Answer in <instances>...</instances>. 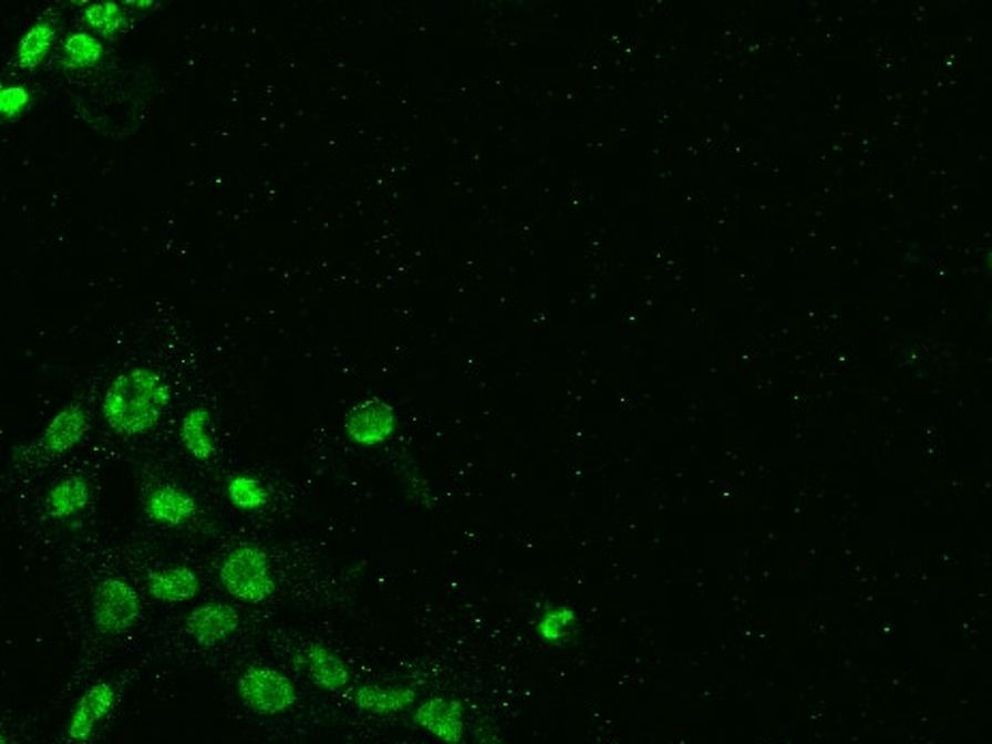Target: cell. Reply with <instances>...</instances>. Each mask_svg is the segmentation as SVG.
I'll list each match as a JSON object with an SVG mask.
<instances>
[{
    "instance_id": "5",
    "label": "cell",
    "mask_w": 992,
    "mask_h": 744,
    "mask_svg": "<svg viewBox=\"0 0 992 744\" xmlns=\"http://www.w3.org/2000/svg\"><path fill=\"white\" fill-rule=\"evenodd\" d=\"M345 434L359 446H378L393 438L397 430L395 407L382 400H366L345 414Z\"/></svg>"
},
{
    "instance_id": "8",
    "label": "cell",
    "mask_w": 992,
    "mask_h": 744,
    "mask_svg": "<svg viewBox=\"0 0 992 744\" xmlns=\"http://www.w3.org/2000/svg\"><path fill=\"white\" fill-rule=\"evenodd\" d=\"M414 721L442 743L459 744L464 738V706L457 700H427L418 706Z\"/></svg>"
},
{
    "instance_id": "20",
    "label": "cell",
    "mask_w": 992,
    "mask_h": 744,
    "mask_svg": "<svg viewBox=\"0 0 992 744\" xmlns=\"http://www.w3.org/2000/svg\"><path fill=\"white\" fill-rule=\"evenodd\" d=\"M228 498L240 510H258L268 505V489L249 474H236L228 480Z\"/></svg>"
},
{
    "instance_id": "7",
    "label": "cell",
    "mask_w": 992,
    "mask_h": 744,
    "mask_svg": "<svg viewBox=\"0 0 992 744\" xmlns=\"http://www.w3.org/2000/svg\"><path fill=\"white\" fill-rule=\"evenodd\" d=\"M116 702V691L110 682H97L93 684L75 704L73 714L69 719V727L66 734L73 743H86L101 719L107 716V712L114 709Z\"/></svg>"
},
{
    "instance_id": "3",
    "label": "cell",
    "mask_w": 992,
    "mask_h": 744,
    "mask_svg": "<svg viewBox=\"0 0 992 744\" xmlns=\"http://www.w3.org/2000/svg\"><path fill=\"white\" fill-rule=\"evenodd\" d=\"M238 695L258 714H281L297 704V686L270 668H249L238 680Z\"/></svg>"
},
{
    "instance_id": "2",
    "label": "cell",
    "mask_w": 992,
    "mask_h": 744,
    "mask_svg": "<svg viewBox=\"0 0 992 744\" xmlns=\"http://www.w3.org/2000/svg\"><path fill=\"white\" fill-rule=\"evenodd\" d=\"M224 588L245 603H262L275 595V577L270 560L260 547L240 545L232 549L221 565Z\"/></svg>"
},
{
    "instance_id": "22",
    "label": "cell",
    "mask_w": 992,
    "mask_h": 744,
    "mask_svg": "<svg viewBox=\"0 0 992 744\" xmlns=\"http://www.w3.org/2000/svg\"><path fill=\"white\" fill-rule=\"evenodd\" d=\"M157 7H159V2H153V0H140V2L130 0V2H125V9H133V11H153Z\"/></svg>"
},
{
    "instance_id": "4",
    "label": "cell",
    "mask_w": 992,
    "mask_h": 744,
    "mask_svg": "<svg viewBox=\"0 0 992 744\" xmlns=\"http://www.w3.org/2000/svg\"><path fill=\"white\" fill-rule=\"evenodd\" d=\"M142 601L132 583L118 577L103 579L93 595V620L101 633H123L140 618Z\"/></svg>"
},
{
    "instance_id": "16",
    "label": "cell",
    "mask_w": 992,
    "mask_h": 744,
    "mask_svg": "<svg viewBox=\"0 0 992 744\" xmlns=\"http://www.w3.org/2000/svg\"><path fill=\"white\" fill-rule=\"evenodd\" d=\"M54 39H56V29L52 22L41 20L33 24L20 39V45L16 50L18 68L24 69V71H34V69L41 68L52 50Z\"/></svg>"
},
{
    "instance_id": "17",
    "label": "cell",
    "mask_w": 992,
    "mask_h": 744,
    "mask_svg": "<svg viewBox=\"0 0 992 744\" xmlns=\"http://www.w3.org/2000/svg\"><path fill=\"white\" fill-rule=\"evenodd\" d=\"M103 54H105V48L95 34L75 31L63 41L61 63L66 69H91L100 65Z\"/></svg>"
},
{
    "instance_id": "14",
    "label": "cell",
    "mask_w": 992,
    "mask_h": 744,
    "mask_svg": "<svg viewBox=\"0 0 992 744\" xmlns=\"http://www.w3.org/2000/svg\"><path fill=\"white\" fill-rule=\"evenodd\" d=\"M89 503H91V485L86 483V478L66 476L50 489L45 508L52 519H66L84 510L89 507Z\"/></svg>"
},
{
    "instance_id": "10",
    "label": "cell",
    "mask_w": 992,
    "mask_h": 744,
    "mask_svg": "<svg viewBox=\"0 0 992 744\" xmlns=\"http://www.w3.org/2000/svg\"><path fill=\"white\" fill-rule=\"evenodd\" d=\"M144 510L153 521L166 526H180L196 515L198 505L194 496H189L185 489L174 485H162L148 494Z\"/></svg>"
},
{
    "instance_id": "6",
    "label": "cell",
    "mask_w": 992,
    "mask_h": 744,
    "mask_svg": "<svg viewBox=\"0 0 992 744\" xmlns=\"http://www.w3.org/2000/svg\"><path fill=\"white\" fill-rule=\"evenodd\" d=\"M240 624L238 611L228 603H206L192 609L185 618V629L199 645H215L232 636Z\"/></svg>"
},
{
    "instance_id": "19",
    "label": "cell",
    "mask_w": 992,
    "mask_h": 744,
    "mask_svg": "<svg viewBox=\"0 0 992 744\" xmlns=\"http://www.w3.org/2000/svg\"><path fill=\"white\" fill-rule=\"evenodd\" d=\"M577 624V611L568 606H554L545 609L536 622V633L542 642H564Z\"/></svg>"
},
{
    "instance_id": "1",
    "label": "cell",
    "mask_w": 992,
    "mask_h": 744,
    "mask_svg": "<svg viewBox=\"0 0 992 744\" xmlns=\"http://www.w3.org/2000/svg\"><path fill=\"white\" fill-rule=\"evenodd\" d=\"M166 380L148 368H133L112 380L103 395V418L112 432L121 436H140L151 432L169 404Z\"/></svg>"
},
{
    "instance_id": "13",
    "label": "cell",
    "mask_w": 992,
    "mask_h": 744,
    "mask_svg": "<svg viewBox=\"0 0 992 744\" xmlns=\"http://www.w3.org/2000/svg\"><path fill=\"white\" fill-rule=\"evenodd\" d=\"M416 702V691L410 686L364 684L354 693V704L371 714H393L405 711Z\"/></svg>"
},
{
    "instance_id": "11",
    "label": "cell",
    "mask_w": 992,
    "mask_h": 744,
    "mask_svg": "<svg viewBox=\"0 0 992 744\" xmlns=\"http://www.w3.org/2000/svg\"><path fill=\"white\" fill-rule=\"evenodd\" d=\"M148 595L164 603H183L199 592V579L189 567H169L151 571L146 577Z\"/></svg>"
},
{
    "instance_id": "23",
    "label": "cell",
    "mask_w": 992,
    "mask_h": 744,
    "mask_svg": "<svg viewBox=\"0 0 992 744\" xmlns=\"http://www.w3.org/2000/svg\"><path fill=\"white\" fill-rule=\"evenodd\" d=\"M0 744H7V741H4V736H2V734H0Z\"/></svg>"
},
{
    "instance_id": "9",
    "label": "cell",
    "mask_w": 992,
    "mask_h": 744,
    "mask_svg": "<svg viewBox=\"0 0 992 744\" xmlns=\"http://www.w3.org/2000/svg\"><path fill=\"white\" fill-rule=\"evenodd\" d=\"M89 432V416L80 404H69L43 430V448L52 455H63L80 444Z\"/></svg>"
},
{
    "instance_id": "21",
    "label": "cell",
    "mask_w": 992,
    "mask_h": 744,
    "mask_svg": "<svg viewBox=\"0 0 992 744\" xmlns=\"http://www.w3.org/2000/svg\"><path fill=\"white\" fill-rule=\"evenodd\" d=\"M31 103V91L22 84L0 86V118L20 116Z\"/></svg>"
},
{
    "instance_id": "12",
    "label": "cell",
    "mask_w": 992,
    "mask_h": 744,
    "mask_svg": "<svg viewBox=\"0 0 992 744\" xmlns=\"http://www.w3.org/2000/svg\"><path fill=\"white\" fill-rule=\"evenodd\" d=\"M300 661L307 668L309 678L327 691H339L350 682V670H348L345 661L322 643L307 645Z\"/></svg>"
},
{
    "instance_id": "18",
    "label": "cell",
    "mask_w": 992,
    "mask_h": 744,
    "mask_svg": "<svg viewBox=\"0 0 992 744\" xmlns=\"http://www.w3.org/2000/svg\"><path fill=\"white\" fill-rule=\"evenodd\" d=\"M82 20L86 22L89 29H93L95 33L103 37H114V34L123 33L130 27V16L125 4L114 2V0H103V2H93L84 9Z\"/></svg>"
},
{
    "instance_id": "15",
    "label": "cell",
    "mask_w": 992,
    "mask_h": 744,
    "mask_svg": "<svg viewBox=\"0 0 992 744\" xmlns=\"http://www.w3.org/2000/svg\"><path fill=\"white\" fill-rule=\"evenodd\" d=\"M180 441L187 448V453L198 462H206L215 455V438L210 432V412L206 407H192L183 416Z\"/></svg>"
}]
</instances>
